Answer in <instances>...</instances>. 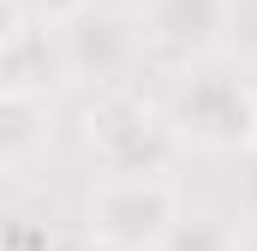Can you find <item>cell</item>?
<instances>
[{
	"label": "cell",
	"instance_id": "6da1fadb",
	"mask_svg": "<svg viewBox=\"0 0 257 251\" xmlns=\"http://www.w3.org/2000/svg\"><path fill=\"white\" fill-rule=\"evenodd\" d=\"M168 120L197 150H251L257 132V84L233 60H197L174 72Z\"/></svg>",
	"mask_w": 257,
	"mask_h": 251
},
{
	"label": "cell",
	"instance_id": "7a4b0ae2",
	"mask_svg": "<svg viewBox=\"0 0 257 251\" xmlns=\"http://www.w3.org/2000/svg\"><path fill=\"white\" fill-rule=\"evenodd\" d=\"M84 144L102 162V174H168L180 132L168 108L144 102L138 90H108L84 114Z\"/></svg>",
	"mask_w": 257,
	"mask_h": 251
},
{
	"label": "cell",
	"instance_id": "3957f363",
	"mask_svg": "<svg viewBox=\"0 0 257 251\" xmlns=\"http://www.w3.org/2000/svg\"><path fill=\"white\" fill-rule=\"evenodd\" d=\"M180 215H186V203L168 174H102L84 197L90 239H108V245L162 251V239L174 233Z\"/></svg>",
	"mask_w": 257,
	"mask_h": 251
},
{
	"label": "cell",
	"instance_id": "277c9868",
	"mask_svg": "<svg viewBox=\"0 0 257 251\" xmlns=\"http://www.w3.org/2000/svg\"><path fill=\"white\" fill-rule=\"evenodd\" d=\"M144 54H150L144 12H126V6H84L72 24H60L66 78H84V84H96L102 96H108V90H132L126 78L144 66Z\"/></svg>",
	"mask_w": 257,
	"mask_h": 251
},
{
	"label": "cell",
	"instance_id": "5b68a950",
	"mask_svg": "<svg viewBox=\"0 0 257 251\" xmlns=\"http://www.w3.org/2000/svg\"><path fill=\"white\" fill-rule=\"evenodd\" d=\"M144 36L150 54L174 72L215 60V48L227 42V0H144Z\"/></svg>",
	"mask_w": 257,
	"mask_h": 251
},
{
	"label": "cell",
	"instance_id": "8992f818",
	"mask_svg": "<svg viewBox=\"0 0 257 251\" xmlns=\"http://www.w3.org/2000/svg\"><path fill=\"white\" fill-rule=\"evenodd\" d=\"M0 60H6V90H42L48 96V72H66L60 30L42 24L24 0H12L6 6V30H0Z\"/></svg>",
	"mask_w": 257,
	"mask_h": 251
},
{
	"label": "cell",
	"instance_id": "52a82bcc",
	"mask_svg": "<svg viewBox=\"0 0 257 251\" xmlns=\"http://www.w3.org/2000/svg\"><path fill=\"white\" fill-rule=\"evenodd\" d=\"M48 144V96L42 90H6L0 96V156L18 174L36 150Z\"/></svg>",
	"mask_w": 257,
	"mask_h": 251
},
{
	"label": "cell",
	"instance_id": "ba28073f",
	"mask_svg": "<svg viewBox=\"0 0 257 251\" xmlns=\"http://www.w3.org/2000/svg\"><path fill=\"white\" fill-rule=\"evenodd\" d=\"M162 251H239V227L209 209H186L174 221V233L162 239Z\"/></svg>",
	"mask_w": 257,
	"mask_h": 251
},
{
	"label": "cell",
	"instance_id": "9c48e42d",
	"mask_svg": "<svg viewBox=\"0 0 257 251\" xmlns=\"http://www.w3.org/2000/svg\"><path fill=\"white\" fill-rule=\"evenodd\" d=\"M227 42L233 54L257 60V0H227Z\"/></svg>",
	"mask_w": 257,
	"mask_h": 251
},
{
	"label": "cell",
	"instance_id": "30bf717a",
	"mask_svg": "<svg viewBox=\"0 0 257 251\" xmlns=\"http://www.w3.org/2000/svg\"><path fill=\"white\" fill-rule=\"evenodd\" d=\"M24 6H30L42 24H54V30H60V24H72V18H78L90 0H24Z\"/></svg>",
	"mask_w": 257,
	"mask_h": 251
},
{
	"label": "cell",
	"instance_id": "8fae6325",
	"mask_svg": "<svg viewBox=\"0 0 257 251\" xmlns=\"http://www.w3.org/2000/svg\"><path fill=\"white\" fill-rule=\"evenodd\" d=\"M239 203H245V221H257V150L245 156V174H239Z\"/></svg>",
	"mask_w": 257,
	"mask_h": 251
},
{
	"label": "cell",
	"instance_id": "7c38bea8",
	"mask_svg": "<svg viewBox=\"0 0 257 251\" xmlns=\"http://www.w3.org/2000/svg\"><path fill=\"white\" fill-rule=\"evenodd\" d=\"M239 251H257V221H245V227H239Z\"/></svg>",
	"mask_w": 257,
	"mask_h": 251
},
{
	"label": "cell",
	"instance_id": "4fadbf2b",
	"mask_svg": "<svg viewBox=\"0 0 257 251\" xmlns=\"http://www.w3.org/2000/svg\"><path fill=\"white\" fill-rule=\"evenodd\" d=\"M90 251H144V245H108V239H90Z\"/></svg>",
	"mask_w": 257,
	"mask_h": 251
},
{
	"label": "cell",
	"instance_id": "5bb4252c",
	"mask_svg": "<svg viewBox=\"0 0 257 251\" xmlns=\"http://www.w3.org/2000/svg\"><path fill=\"white\" fill-rule=\"evenodd\" d=\"M251 150H257V132H251Z\"/></svg>",
	"mask_w": 257,
	"mask_h": 251
}]
</instances>
